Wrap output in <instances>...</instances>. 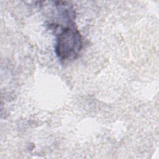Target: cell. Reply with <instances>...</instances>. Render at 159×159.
<instances>
[{"label":"cell","instance_id":"6da1fadb","mask_svg":"<svg viewBox=\"0 0 159 159\" xmlns=\"http://www.w3.org/2000/svg\"><path fill=\"white\" fill-rule=\"evenodd\" d=\"M81 48V36L73 25L60 30L56 38L55 52L60 61L66 62L76 58Z\"/></svg>","mask_w":159,"mask_h":159}]
</instances>
